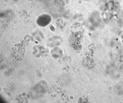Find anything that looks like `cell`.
Segmentation results:
<instances>
[{"mask_svg": "<svg viewBox=\"0 0 123 103\" xmlns=\"http://www.w3.org/2000/svg\"><path fill=\"white\" fill-rule=\"evenodd\" d=\"M25 51V48L23 45L18 43L12 48V54L16 60L21 61L24 57Z\"/></svg>", "mask_w": 123, "mask_h": 103, "instance_id": "cell-1", "label": "cell"}]
</instances>
